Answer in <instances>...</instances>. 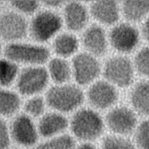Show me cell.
<instances>
[{"label":"cell","instance_id":"obj_22","mask_svg":"<svg viewBox=\"0 0 149 149\" xmlns=\"http://www.w3.org/2000/svg\"><path fill=\"white\" fill-rule=\"evenodd\" d=\"M122 10L126 19L138 21L149 12V1H125Z\"/></svg>","mask_w":149,"mask_h":149},{"label":"cell","instance_id":"obj_1","mask_svg":"<svg viewBox=\"0 0 149 149\" xmlns=\"http://www.w3.org/2000/svg\"><path fill=\"white\" fill-rule=\"evenodd\" d=\"M105 121L94 111L84 108L76 112L69 122L71 135L78 143H95L105 135Z\"/></svg>","mask_w":149,"mask_h":149},{"label":"cell","instance_id":"obj_21","mask_svg":"<svg viewBox=\"0 0 149 149\" xmlns=\"http://www.w3.org/2000/svg\"><path fill=\"white\" fill-rule=\"evenodd\" d=\"M98 146L101 149H137L133 139L112 133L105 134Z\"/></svg>","mask_w":149,"mask_h":149},{"label":"cell","instance_id":"obj_33","mask_svg":"<svg viewBox=\"0 0 149 149\" xmlns=\"http://www.w3.org/2000/svg\"><path fill=\"white\" fill-rule=\"evenodd\" d=\"M9 149H30L26 147H24L22 146H17V145H15V144H13L10 148Z\"/></svg>","mask_w":149,"mask_h":149},{"label":"cell","instance_id":"obj_20","mask_svg":"<svg viewBox=\"0 0 149 149\" xmlns=\"http://www.w3.org/2000/svg\"><path fill=\"white\" fill-rule=\"evenodd\" d=\"M49 73L55 83L62 84L69 81L72 70L69 63L60 58H55L50 61L48 65Z\"/></svg>","mask_w":149,"mask_h":149},{"label":"cell","instance_id":"obj_3","mask_svg":"<svg viewBox=\"0 0 149 149\" xmlns=\"http://www.w3.org/2000/svg\"><path fill=\"white\" fill-rule=\"evenodd\" d=\"M3 52L7 59L12 62L33 65L43 63L49 56V51L46 47L25 43L9 44Z\"/></svg>","mask_w":149,"mask_h":149},{"label":"cell","instance_id":"obj_7","mask_svg":"<svg viewBox=\"0 0 149 149\" xmlns=\"http://www.w3.org/2000/svg\"><path fill=\"white\" fill-rule=\"evenodd\" d=\"M103 73L109 83L119 87L129 86L133 76L131 62L127 58L122 56L109 58L104 64Z\"/></svg>","mask_w":149,"mask_h":149},{"label":"cell","instance_id":"obj_9","mask_svg":"<svg viewBox=\"0 0 149 149\" xmlns=\"http://www.w3.org/2000/svg\"><path fill=\"white\" fill-rule=\"evenodd\" d=\"M72 68L76 81L80 85H87L94 81L100 73L99 62L91 54L81 52L72 61Z\"/></svg>","mask_w":149,"mask_h":149},{"label":"cell","instance_id":"obj_32","mask_svg":"<svg viewBox=\"0 0 149 149\" xmlns=\"http://www.w3.org/2000/svg\"><path fill=\"white\" fill-rule=\"evenodd\" d=\"M46 6L49 7H57L62 5L63 2L62 1H45L44 2Z\"/></svg>","mask_w":149,"mask_h":149},{"label":"cell","instance_id":"obj_6","mask_svg":"<svg viewBox=\"0 0 149 149\" xmlns=\"http://www.w3.org/2000/svg\"><path fill=\"white\" fill-rule=\"evenodd\" d=\"M104 121L110 133L123 136L128 137L137 126L136 115L125 107H119L111 110L106 115Z\"/></svg>","mask_w":149,"mask_h":149},{"label":"cell","instance_id":"obj_13","mask_svg":"<svg viewBox=\"0 0 149 149\" xmlns=\"http://www.w3.org/2000/svg\"><path fill=\"white\" fill-rule=\"evenodd\" d=\"M37 125L40 137L45 139L66 133L69 122L60 113L49 112L41 117Z\"/></svg>","mask_w":149,"mask_h":149},{"label":"cell","instance_id":"obj_18","mask_svg":"<svg viewBox=\"0 0 149 149\" xmlns=\"http://www.w3.org/2000/svg\"><path fill=\"white\" fill-rule=\"evenodd\" d=\"M78 142L71 135L65 133L55 137L43 139L33 149H76Z\"/></svg>","mask_w":149,"mask_h":149},{"label":"cell","instance_id":"obj_23","mask_svg":"<svg viewBox=\"0 0 149 149\" xmlns=\"http://www.w3.org/2000/svg\"><path fill=\"white\" fill-rule=\"evenodd\" d=\"M20 99L15 93L2 90L1 91L0 107L1 113L5 117H9L14 115L19 109Z\"/></svg>","mask_w":149,"mask_h":149},{"label":"cell","instance_id":"obj_2","mask_svg":"<svg viewBox=\"0 0 149 149\" xmlns=\"http://www.w3.org/2000/svg\"><path fill=\"white\" fill-rule=\"evenodd\" d=\"M84 98L82 91L76 86L61 84L51 87L46 94V102L52 109L69 112L77 108Z\"/></svg>","mask_w":149,"mask_h":149},{"label":"cell","instance_id":"obj_12","mask_svg":"<svg viewBox=\"0 0 149 149\" xmlns=\"http://www.w3.org/2000/svg\"><path fill=\"white\" fill-rule=\"evenodd\" d=\"M109 42L112 47L121 52L131 51L137 45L139 33L131 25L121 23L115 26L109 35Z\"/></svg>","mask_w":149,"mask_h":149},{"label":"cell","instance_id":"obj_26","mask_svg":"<svg viewBox=\"0 0 149 149\" xmlns=\"http://www.w3.org/2000/svg\"><path fill=\"white\" fill-rule=\"evenodd\" d=\"M135 67L138 72L146 76H149V47L141 49L134 58Z\"/></svg>","mask_w":149,"mask_h":149},{"label":"cell","instance_id":"obj_17","mask_svg":"<svg viewBox=\"0 0 149 149\" xmlns=\"http://www.w3.org/2000/svg\"><path fill=\"white\" fill-rule=\"evenodd\" d=\"M130 99L139 113L149 115V82L143 81L137 83L131 91Z\"/></svg>","mask_w":149,"mask_h":149},{"label":"cell","instance_id":"obj_4","mask_svg":"<svg viewBox=\"0 0 149 149\" xmlns=\"http://www.w3.org/2000/svg\"><path fill=\"white\" fill-rule=\"evenodd\" d=\"M9 126L14 144L33 149L39 143L40 136L37 125L30 116L19 115L13 118Z\"/></svg>","mask_w":149,"mask_h":149},{"label":"cell","instance_id":"obj_14","mask_svg":"<svg viewBox=\"0 0 149 149\" xmlns=\"http://www.w3.org/2000/svg\"><path fill=\"white\" fill-rule=\"evenodd\" d=\"M85 48L93 56L104 55L107 51V40L104 29L100 26L93 24L88 27L82 36Z\"/></svg>","mask_w":149,"mask_h":149},{"label":"cell","instance_id":"obj_15","mask_svg":"<svg viewBox=\"0 0 149 149\" xmlns=\"http://www.w3.org/2000/svg\"><path fill=\"white\" fill-rule=\"evenodd\" d=\"M90 12L98 22L108 25L115 23L119 16L117 3L111 1L93 2L90 5Z\"/></svg>","mask_w":149,"mask_h":149},{"label":"cell","instance_id":"obj_28","mask_svg":"<svg viewBox=\"0 0 149 149\" xmlns=\"http://www.w3.org/2000/svg\"><path fill=\"white\" fill-rule=\"evenodd\" d=\"M0 137L1 149H9V148L13 145V141L9 126L3 119H1V120Z\"/></svg>","mask_w":149,"mask_h":149},{"label":"cell","instance_id":"obj_24","mask_svg":"<svg viewBox=\"0 0 149 149\" xmlns=\"http://www.w3.org/2000/svg\"><path fill=\"white\" fill-rule=\"evenodd\" d=\"M133 140L137 149H149V119L137 125Z\"/></svg>","mask_w":149,"mask_h":149},{"label":"cell","instance_id":"obj_10","mask_svg":"<svg viewBox=\"0 0 149 149\" xmlns=\"http://www.w3.org/2000/svg\"><path fill=\"white\" fill-rule=\"evenodd\" d=\"M90 104L98 109H105L113 105L118 98V93L115 87L105 81L94 83L87 91Z\"/></svg>","mask_w":149,"mask_h":149},{"label":"cell","instance_id":"obj_16","mask_svg":"<svg viewBox=\"0 0 149 149\" xmlns=\"http://www.w3.org/2000/svg\"><path fill=\"white\" fill-rule=\"evenodd\" d=\"M64 18L66 26L69 30L79 31L87 22V10L81 3L70 2L65 7Z\"/></svg>","mask_w":149,"mask_h":149},{"label":"cell","instance_id":"obj_5","mask_svg":"<svg viewBox=\"0 0 149 149\" xmlns=\"http://www.w3.org/2000/svg\"><path fill=\"white\" fill-rule=\"evenodd\" d=\"M62 20L56 13L50 10H42L33 18L30 31L32 38L40 42L50 39L61 29Z\"/></svg>","mask_w":149,"mask_h":149},{"label":"cell","instance_id":"obj_27","mask_svg":"<svg viewBox=\"0 0 149 149\" xmlns=\"http://www.w3.org/2000/svg\"><path fill=\"white\" fill-rule=\"evenodd\" d=\"M26 112L29 116L38 117L42 115L45 109V103L42 98L34 97L27 101L24 105Z\"/></svg>","mask_w":149,"mask_h":149},{"label":"cell","instance_id":"obj_29","mask_svg":"<svg viewBox=\"0 0 149 149\" xmlns=\"http://www.w3.org/2000/svg\"><path fill=\"white\" fill-rule=\"evenodd\" d=\"M12 6L17 10L26 14L34 13L38 7V2L37 1H12Z\"/></svg>","mask_w":149,"mask_h":149},{"label":"cell","instance_id":"obj_25","mask_svg":"<svg viewBox=\"0 0 149 149\" xmlns=\"http://www.w3.org/2000/svg\"><path fill=\"white\" fill-rule=\"evenodd\" d=\"M1 83L3 86L10 84L17 73V66L9 59H2L1 61Z\"/></svg>","mask_w":149,"mask_h":149},{"label":"cell","instance_id":"obj_30","mask_svg":"<svg viewBox=\"0 0 149 149\" xmlns=\"http://www.w3.org/2000/svg\"><path fill=\"white\" fill-rule=\"evenodd\" d=\"M76 149H101L96 143H79Z\"/></svg>","mask_w":149,"mask_h":149},{"label":"cell","instance_id":"obj_8","mask_svg":"<svg viewBox=\"0 0 149 149\" xmlns=\"http://www.w3.org/2000/svg\"><path fill=\"white\" fill-rule=\"evenodd\" d=\"M48 81V73L41 66H30L24 69L19 76L17 87L24 95H32L42 91Z\"/></svg>","mask_w":149,"mask_h":149},{"label":"cell","instance_id":"obj_11","mask_svg":"<svg viewBox=\"0 0 149 149\" xmlns=\"http://www.w3.org/2000/svg\"><path fill=\"white\" fill-rule=\"evenodd\" d=\"M1 35L5 41H15L24 37L27 33L26 19L20 14L13 11L3 13L0 20Z\"/></svg>","mask_w":149,"mask_h":149},{"label":"cell","instance_id":"obj_19","mask_svg":"<svg viewBox=\"0 0 149 149\" xmlns=\"http://www.w3.org/2000/svg\"><path fill=\"white\" fill-rule=\"evenodd\" d=\"M78 48V41L74 35L63 33L58 35L53 42L55 52L61 56L66 57L74 54Z\"/></svg>","mask_w":149,"mask_h":149},{"label":"cell","instance_id":"obj_31","mask_svg":"<svg viewBox=\"0 0 149 149\" xmlns=\"http://www.w3.org/2000/svg\"><path fill=\"white\" fill-rule=\"evenodd\" d=\"M143 33L146 40L149 41V19L143 26Z\"/></svg>","mask_w":149,"mask_h":149}]
</instances>
